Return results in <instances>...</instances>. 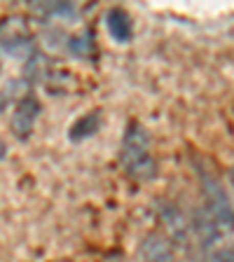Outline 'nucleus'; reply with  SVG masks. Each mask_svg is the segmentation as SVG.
<instances>
[{
    "label": "nucleus",
    "mask_w": 234,
    "mask_h": 262,
    "mask_svg": "<svg viewBox=\"0 0 234 262\" xmlns=\"http://www.w3.org/2000/svg\"><path fill=\"white\" fill-rule=\"evenodd\" d=\"M3 110H5V96L0 94V113H3Z\"/></svg>",
    "instance_id": "nucleus-8"
},
{
    "label": "nucleus",
    "mask_w": 234,
    "mask_h": 262,
    "mask_svg": "<svg viewBox=\"0 0 234 262\" xmlns=\"http://www.w3.org/2000/svg\"><path fill=\"white\" fill-rule=\"evenodd\" d=\"M105 26H108V33L113 35L115 42H131L134 24H131V16L126 10H122V7L108 10V14H105Z\"/></svg>",
    "instance_id": "nucleus-4"
},
{
    "label": "nucleus",
    "mask_w": 234,
    "mask_h": 262,
    "mask_svg": "<svg viewBox=\"0 0 234 262\" xmlns=\"http://www.w3.org/2000/svg\"><path fill=\"white\" fill-rule=\"evenodd\" d=\"M120 162L134 180L145 183V180L155 178L157 164L150 152V136H147L145 126H141L138 122H129V126H126L120 147Z\"/></svg>",
    "instance_id": "nucleus-1"
},
{
    "label": "nucleus",
    "mask_w": 234,
    "mask_h": 262,
    "mask_svg": "<svg viewBox=\"0 0 234 262\" xmlns=\"http://www.w3.org/2000/svg\"><path fill=\"white\" fill-rule=\"evenodd\" d=\"M143 262H174V251L159 234H147L141 244Z\"/></svg>",
    "instance_id": "nucleus-5"
},
{
    "label": "nucleus",
    "mask_w": 234,
    "mask_h": 262,
    "mask_svg": "<svg viewBox=\"0 0 234 262\" xmlns=\"http://www.w3.org/2000/svg\"><path fill=\"white\" fill-rule=\"evenodd\" d=\"M5 152H7V145H5V141L0 138V159H5Z\"/></svg>",
    "instance_id": "nucleus-7"
},
{
    "label": "nucleus",
    "mask_w": 234,
    "mask_h": 262,
    "mask_svg": "<svg viewBox=\"0 0 234 262\" xmlns=\"http://www.w3.org/2000/svg\"><path fill=\"white\" fill-rule=\"evenodd\" d=\"M98 129H101V113L94 110V113H89V115H84V117L73 122L68 136H71V141L77 143V141H84V138H92Z\"/></svg>",
    "instance_id": "nucleus-6"
},
{
    "label": "nucleus",
    "mask_w": 234,
    "mask_h": 262,
    "mask_svg": "<svg viewBox=\"0 0 234 262\" xmlns=\"http://www.w3.org/2000/svg\"><path fill=\"white\" fill-rule=\"evenodd\" d=\"M0 68H3V63H0Z\"/></svg>",
    "instance_id": "nucleus-9"
},
{
    "label": "nucleus",
    "mask_w": 234,
    "mask_h": 262,
    "mask_svg": "<svg viewBox=\"0 0 234 262\" xmlns=\"http://www.w3.org/2000/svg\"><path fill=\"white\" fill-rule=\"evenodd\" d=\"M0 45L7 54L16 56V59H28L33 52V42L28 35L26 26L22 24V19H7L0 26Z\"/></svg>",
    "instance_id": "nucleus-2"
},
{
    "label": "nucleus",
    "mask_w": 234,
    "mask_h": 262,
    "mask_svg": "<svg viewBox=\"0 0 234 262\" xmlns=\"http://www.w3.org/2000/svg\"><path fill=\"white\" fill-rule=\"evenodd\" d=\"M38 115H40L38 98L33 96V94H24V96L19 98V103L14 105V113H12V117H10V129L16 141H26V138L31 136Z\"/></svg>",
    "instance_id": "nucleus-3"
}]
</instances>
